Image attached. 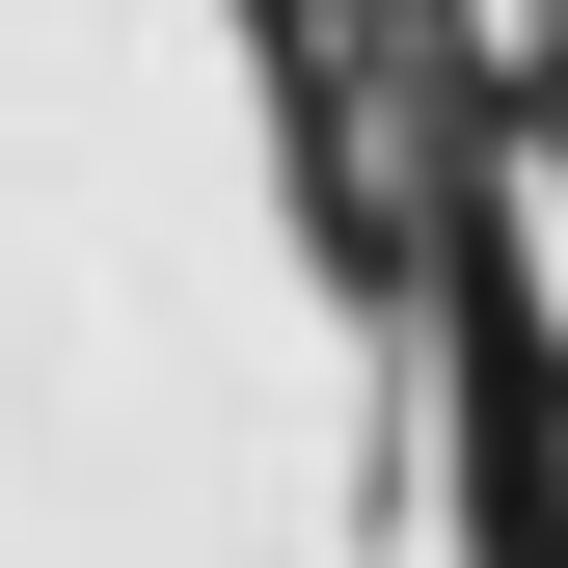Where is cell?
Returning a JSON list of instances; mask_svg holds the SVG:
<instances>
[{"label": "cell", "mask_w": 568, "mask_h": 568, "mask_svg": "<svg viewBox=\"0 0 568 568\" xmlns=\"http://www.w3.org/2000/svg\"><path fill=\"white\" fill-rule=\"evenodd\" d=\"M0 568H515L379 0H0Z\"/></svg>", "instance_id": "1"}]
</instances>
